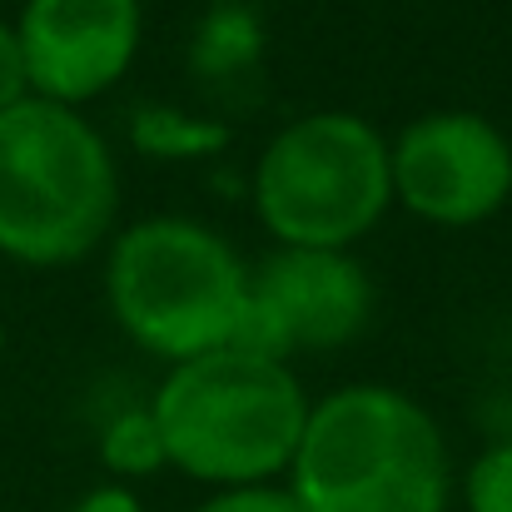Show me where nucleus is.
I'll use <instances>...</instances> for the list:
<instances>
[{
  "label": "nucleus",
  "instance_id": "f257e3e1",
  "mask_svg": "<svg viewBox=\"0 0 512 512\" xmlns=\"http://www.w3.org/2000/svg\"><path fill=\"white\" fill-rule=\"evenodd\" d=\"M284 483L304 512H448L453 453L413 393L343 383L309 403Z\"/></svg>",
  "mask_w": 512,
  "mask_h": 512
},
{
  "label": "nucleus",
  "instance_id": "f03ea898",
  "mask_svg": "<svg viewBox=\"0 0 512 512\" xmlns=\"http://www.w3.org/2000/svg\"><path fill=\"white\" fill-rule=\"evenodd\" d=\"M120 219V165L85 110L25 95L0 110V259L65 269L100 254Z\"/></svg>",
  "mask_w": 512,
  "mask_h": 512
},
{
  "label": "nucleus",
  "instance_id": "7ed1b4c3",
  "mask_svg": "<svg viewBox=\"0 0 512 512\" xmlns=\"http://www.w3.org/2000/svg\"><path fill=\"white\" fill-rule=\"evenodd\" d=\"M309 403L294 363L229 343L170 363L150 413L174 473L204 488H234L279 483L289 473Z\"/></svg>",
  "mask_w": 512,
  "mask_h": 512
},
{
  "label": "nucleus",
  "instance_id": "20e7f679",
  "mask_svg": "<svg viewBox=\"0 0 512 512\" xmlns=\"http://www.w3.org/2000/svg\"><path fill=\"white\" fill-rule=\"evenodd\" d=\"M105 304L140 353L184 363L234 343L249 304V264L219 229L189 214H150L110 234Z\"/></svg>",
  "mask_w": 512,
  "mask_h": 512
},
{
  "label": "nucleus",
  "instance_id": "39448f33",
  "mask_svg": "<svg viewBox=\"0 0 512 512\" xmlns=\"http://www.w3.org/2000/svg\"><path fill=\"white\" fill-rule=\"evenodd\" d=\"M249 204L279 249H353L393 209L388 135L353 110H309L259 150Z\"/></svg>",
  "mask_w": 512,
  "mask_h": 512
},
{
  "label": "nucleus",
  "instance_id": "423d86ee",
  "mask_svg": "<svg viewBox=\"0 0 512 512\" xmlns=\"http://www.w3.org/2000/svg\"><path fill=\"white\" fill-rule=\"evenodd\" d=\"M373 274L353 249H269L249 269V304L234 348L294 363L299 353H329L373 324Z\"/></svg>",
  "mask_w": 512,
  "mask_h": 512
},
{
  "label": "nucleus",
  "instance_id": "0eeeda50",
  "mask_svg": "<svg viewBox=\"0 0 512 512\" xmlns=\"http://www.w3.org/2000/svg\"><path fill=\"white\" fill-rule=\"evenodd\" d=\"M393 204L433 229H478L512 199V140L478 110H428L388 140Z\"/></svg>",
  "mask_w": 512,
  "mask_h": 512
},
{
  "label": "nucleus",
  "instance_id": "6e6552de",
  "mask_svg": "<svg viewBox=\"0 0 512 512\" xmlns=\"http://www.w3.org/2000/svg\"><path fill=\"white\" fill-rule=\"evenodd\" d=\"M30 95L85 110L110 95L145 40L140 0H25L15 15Z\"/></svg>",
  "mask_w": 512,
  "mask_h": 512
},
{
  "label": "nucleus",
  "instance_id": "1a4fd4ad",
  "mask_svg": "<svg viewBox=\"0 0 512 512\" xmlns=\"http://www.w3.org/2000/svg\"><path fill=\"white\" fill-rule=\"evenodd\" d=\"M130 145L145 160H165V165L214 160L219 150H229V125L209 115H189L179 105H145L130 120Z\"/></svg>",
  "mask_w": 512,
  "mask_h": 512
},
{
  "label": "nucleus",
  "instance_id": "9d476101",
  "mask_svg": "<svg viewBox=\"0 0 512 512\" xmlns=\"http://www.w3.org/2000/svg\"><path fill=\"white\" fill-rule=\"evenodd\" d=\"M100 463L115 483H140L150 473H165V438H160V423L150 413V403H130L120 408L105 428H100Z\"/></svg>",
  "mask_w": 512,
  "mask_h": 512
},
{
  "label": "nucleus",
  "instance_id": "9b49d317",
  "mask_svg": "<svg viewBox=\"0 0 512 512\" xmlns=\"http://www.w3.org/2000/svg\"><path fill=\"white\" fill-rule=\"evenodd\" d=\"M468 512H512V438L488 443L463 473Z\"/></svg>",
  "mask_w": 512,
  "mask_h": 512
},
{
  "label": "nucleus",
  "instance_id": "f8f14e48",
  "mask_svg": "<svg viewBox=\"0 0 512 512\" xmlns=\"http://www.w3.org/2000/svg\"><path fill=\"white\" fill-rule=\"evenodd\" d=\"M189 512H304L294 503L289 483H234V488H209Z\"/></svg>",
  "mask_w": 512,
  "mask_h": 512
},
{
  "label": "nucleus",
  "instance_id": "ddd939ff",
  "mask_svg": "<svg viewBox=\"0 0 512 512\" xmlns=\"http://www.w3.org/2000/svg\"><path fill=\"white\" fill-rule=\"evenodd\" d=\"M25 95H30V75H25L20 35H15V20H0V110L20 105Z\"/></svg>",
  "mask_w": 512,
  "mask_h": 512
},
{
  "label": "nucleus",
  "instance_id": "4468645a",
  "mask_svg": "<svg viewBox=\"0 0 512 512\" xmlns=\"http://www.w3.org/2000/svg\"><path fill=\"white\" fill-rule=\"evenodd\" d=\"M70 512H150V508H145V498L130 483H95L90 493L75 498Z\"/></svg>",
  "mask_w": 512,
  "mask_h": 512
},
{
  "label": "nucleus",
  "instance_id": "2eb2a0df",
  "mask_svg": "<svg viewBox=\"0 0 512 512\" xmlns=\"http://www.w3.org/2000/svg\"><path fill=\"white\" fill-rule=\"evenodd\" d=\"M0 348H5V329H0Z\"/></svg>",
  "mask_w": 512,
  "mask_h": 512
}]
</instances>
